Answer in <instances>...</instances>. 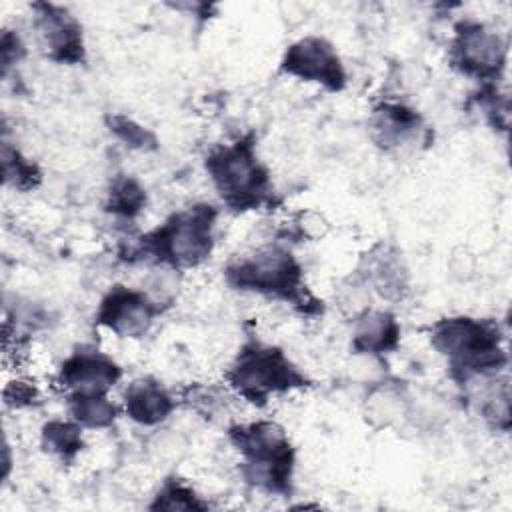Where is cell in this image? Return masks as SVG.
<instances>
[{
  "instance_id": "cell-12",
  "label": "cell",
  "mask_w": 512,
  "mask_h": 512,
  "mask_svg": "<svg viewBox=\"0 0 512 512\" xmlns=\"http://www.w3.org/2000/svg\"><path fill=\"white\" fill-rule=\"evenodd\" d=\"M176 408L170 392L152 378L134 380L124 392V412L130 420L142 426L164 422Z\"/></svg>"
},
{
  "instance_id": "cell-1",
  "label": "cell",
  "mask_w": 512,
  "mask_h": 512,
  "mask_svg": "<svg viewBox=\"0 0 512 512\" xmlns=\"http://www.w3.org/2000/svg\"><path fill=\"white\" fill-rule=\"evenodd\" d=\"M432 346L448 358L454 380L470 382L478 376L496 374L506 366L498 324L470 316H450L430 328Z\"/></svg>"
},
{
  "instance_id": "cell-7",
  "label": "cell",
  "mask_w": 512,
  "mask_h": 512,
  "mask_svg": "<svg viewBox=\"0 0 512 512\" xmlns=\"http://www.w3.org/2000/svg\"><path fill=\"white\" fill-rule=\"evenodd\" d=\"M506 56V42L494 30L470 20L456 24L450 60L462 74L494 82L506 66Z\"/></svg>"
},
{
  "instance_id": "cell-19",
  "label": "cell",
  "mask_w": 512,
  "mask_h": 512,
  "mask_svg": "<svg viewBox=\"0 0 512 512\" xmlns=\"http://www.w3.org/2000/svg\"><path fill=\"white\" fill-rule=\"evenodd\" d=\"M150 510H206L208 504L184 482L166 480L148 506Z\"/></svg>"
},
{
  "instance_id": "cell-22",
  "label": "cell",
  "mask_w": 512,
  "mask_h": 512,
  "mask_svg": "<svg viewBox=\"0 0 512 512\" xmlns=\"http://www.w3.org/2000/svg\"><path fill=\"white\" fill-rule=\"evenodd\" d=\"M40 398L36 386H32L26 380H14L4 388V404L12 408H24L32 406Z\"/></svg>"
},
{
  "instance_id": "cell-21",
  "label": "cell",
  "mask_w": 512,
  "mask_h": 512,
  "mask_svg": "<svg viewBox=\"0 0 512 512\" xmlns=\"http://www.w3.org/2000/svg\"><path fill=\"white\" fill-rule=\"evenodd\" d=\"M482 414L494 428L498 430L510 428V390L506 380L502 384H496V388L486 394L482 404Z\"/></svg>"
},
{
  "instance_id": "cell-13",
  "label": "cell",
  "mask_w": 512,
  "mask_h": 512,
  "mask_svg": "<svg viewBox=\"0 0 512 512\" xmlns=\"http://www.w3.org/2000/svg\"><path fill=\"white\" fill-rule=\"evenodd\" d=\"M424 130L422 118L408 106L398 102H384L374 108L372 132L380 146L402 148L418 140Z\"/></svg>"
},
{
  "instance_id": "cell-14",
  "label": "cell",
  "mask_w": 512,
  "mask_h": 512,
  "mask_svg": "<svg viewBox=\"0 0 512 512\" xmlns=\"http://www.w3.org/2000/svg\"><path fill=\"white\" fill-rule=\"evenodd\" d=\"M400 344V324L394 314L384 310H366L354 326L352 348L358 354H386Z\"/></svg>"
},
{
  "instance_id": "cell-18",
  "label": "cell",
  "mask_w": 512,
  "mask_h": 512,
  "mask_svg": "<svg viewBox=\"0 0 512 512\" xmlns=\"http://www.w3.org/2000/svg\"><path fill=\"white\" fill-rule=\"evenodd\" d=\"M2 170L4 182L16 190H32L40 184V170L34 162L24 158L16 148L4 142L2 146Z\"/></svg>"
},
{
  "instance_id": "cell-17",
  "label": "cell",
  "mask_w": 512,
  "mask_h": 512,
  "mask_svg": "<svg viewBox=\"0 0 512 512\" xmlns=\"http://www.w3.org/2000/svg\"><path fill=\"white\" fill-rule=\"evenodd\" d=\"M146 206V190L132 176H118L112 180L106 210L120 218H134Z\"/></svg>"
},
{
  "instance_id": "cell-4",
  "label": "cell",
  "mask_w": 512,
  "mask_h": 512,
  "mask_svg": "<svg viewBox=\"0 0 512 512\" xmlns=\"http://www.w3.org/2000/svg\"><path fill=\"white\" fill-rule=\"evenodd\" d=\"M206 172L232 210H256L272 202L274 190L268 170L258 160L250 138L214 148L206 156Z\"/></svg>"
},
{
  "instance_id": "cell-3",
  "label": "cell",
  "mask_w": 512,
  "mask_h": 512,
  "mask_svg": "<svg viewBox=\"0 0 512 512\" xmlns=\"http://www.w3.org/2000/svg\"><path fill=\"white\" fill-rule=\"evenodd\" d=\"M218 212L210 204H196L172 214L164 224L140 240V254L172 268L198 266L214 248Z\"/></svg>"
},
{
  "instance_id": "cell-5",
  "label": "cell",
  "mask_w": 512,
  "mask_h": 512,
  "mask_svg": "<svg viewBox=\"0 0 512 512\" xmlns=\"http://www.w3.org/2000/svg\"><path fill=\"white\" fill-rule=\"evenodd\" d=\"M228 384L250 404L262 406L270 396L308 384L306 376L288 360V356L262 342H248L234 358Z\"/></svg>"
},
{
  "instance_id": "cell-15",
  "label": "cell",
  "mask_w": 512,
  "mask_h": 512,
  "mask_svg": "<svg viewBox=\"0 0 512 512\" xmlns=\"http://www.w3.org/2000/svg\"><path fill=\"white\" fill-rule=\"evenodd\" d=\"M68 412L82 428H108L120 410L106 394H68Z\"/></svg>"
},
{
  "instance_id": "cell-10",
  "label": "cell",
  "mask_w": 512,
  "mask_h": 512,
  "mask_svg": "<svg viewBox=\"0 0 512 512\" xmlns=\"http://www.w3.org/2000/svg\"><path fill=\"white\" fill-rule=\"evenodd\" d=\"M36 30L46 56L60 64L84 62V38L80 22L62 6L34 4Z\"/></svg>"
},
{
  "instance_id": "cell-11",
  "label": "cell",
  "mask_w": 512,
  "mask_h": 512,
  "mask_svg": "<svg viewBox=\"0 0 512 512\" xmlns=\"http://www.w3.org/2000/svg\"><path fill=\"white\" fill-rule=\"evenodd\" d=\"M120 378L122 368L110 356L78 350L62 362L56 380L68 394H106Z\"/></svg>"
},
{
  "instance_id": "cell-23",
  "label": "cell",
  "mask_w": 512,
  "mask_h": 512,
  "mask_svg": "<svg viewBox=\"0 0 512 512\" xmlns=\"http://www.w3.org/2000/svg\"><path fill=\"white\" fill-rule=\"evenodd\" d=\"M0 46H2L0 48V52H2V74L6 76L8 68L24 56V46H22L18 34H12L10 30H4Z\"/></svg>"
},
{
  "instance_id": "cell-9",
  "label": "cell",
  "mask_w": 512,
  "mask_h": 512,
  "mask_svg": "<svg viewBox=\"0 0 512 512\" xmlns=\"http://www.w3.org/2000/svg\"><path fill=\"white\" fill-rule=\"evenodd\" d=\"M158 314L160 306L148 294L124 286H114L102 298L96 320L122 338H140L150 330Z\"/></svg>"
},
{
  "instance_id": "cell-20",
  "label": "cell",
  "mask_w": 512,
  "mask_h": 512,
  "mask_svg": "<svg viewBox=\"0 0 512 512\" xmlns=\"http://www.w3.org/2000/svg\"><path fill=\"white\" fill-rule=\"evenodd\" d=\"M108 126L110 132L116 134L118 140H122L128 148L134 150H152L156 148V138L150 130H146L144 126H140L138 122H134L128 116L122 114H114L108 118Z\"/></svg>"
},
{
  "instance_id": "cell-6",
  "label": "cell",
  "mask_w": 512,
  "mask_h": 512,
  "mask_svg": "<svg viewBox=\"0 0 512 512\" xmlns=\"http://www.w3.org/2000/svg\"><path fill=\"white\" fill-rule=\"evenodd\" d=\"M226 280L238 290L258 292L294 306H306L310 302L300 264L282 248H262L232 262L226 268Z\"/></svg>"
},
{
  "instance_id": "cell-2",
  "label": "cell",
  "mask_w": 512,
  "mask_h": 512,
  "mask_svg": "<svg viewBox=\"0 0 512 512\" xmlns=\"http://www.w3.org/2000/svg\"><path fill=\"white\" fill-rule=\"evenodd\" d=\"M232 446L242 454L244 480L270 494H288L294 472V446L286 430L272 420L236 424L228 430Z\"/></svg>"
},
{
  "instance_id": "cell-8",
  "label": "cell",
  "mask_w": 512,
  "mask_h": 512,
  "mask_svg": "<svg viewBox=\"0 0 512 512\" xmlns=\"http://www.w3.org/2000/svg\"><path fill=\"white\" fill-rule=\"evenodd\" d=\"M280 68L304 82H316L330 92H340L346 86V70L340 56L328 40L318 36H306L290 44Z\"/></svg>"
},
{
  "instance_id": "cell-16",
  "label": "cell",
  "mask_w": 512,
  "mask_h": 512,
  "mask_svg": "<svg viewBox=\"0 0 512 512\" xmlns=\"http://www.w3.org/2000/svg\"><path fill=\"white\" fill-rule=\"evenodd\" d=\"M42 446L64 462L76 458L82 450V426L76 420H50L42 426Z\"/></svg>"
}]
</instances>
